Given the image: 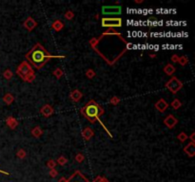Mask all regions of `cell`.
I'll list each match as a JSON object with an SVG mask.
<instances>
[{
  "label": "cell",
  "mask_w": 195,
  "mask_h": 182,
  "mask_svg": "<svg viewBox=\"0 0 195 182\" xmlns=\"http://www.w3.org/2000/svg\"><path fill=\"white\" fill-rule=\"evenodd\" d=\"M188 136H187V134H185V133L182 132V133H180V134H179V135H178L177 139H178V140H180V141L184 142V141H185V140H188Z\"/></svg>",
  "instance_id": "cell-25"
},
{
  "label": "cell",
  "mask_w": 195,
  "mask_h": 182,
  "mask_svg": "<svg viewBox=\"0 0 195 182\" xmlns=\"http://www.w3.org/2000/svg\"><path fill=\"white\" fill-rule=\"evenodd\" d=\"M63 27H64V24L62 23L60 20H56V21L53 22L52 25V28H53L55 31H60L62 28H63Z\"/></svg>",
  "instance_id": "cell-17"
},
{
  "label": "cell",
  "mask_w": 195,
  "mask_h": 182,
  "mask_svg": "<svg viewBox=\"0 0 195 182\" xmlns=\"http://www.w3.org/2000/svg\"><path fill=\"white\" fill-rule=\"evenodd\" d=\"M119 102H120V99L117 98L116 96H114V97H112L110 99V104H113V105H116L117 104H119Z\"/></svg>",
  "instance_id": "cell-32"
},
{
  "label": "cell",
  "mask_w": 195,
  "mask_h": 182,
  "mask_svg": "<svg viewBox=\"0 0 195 182\" xmlns=\"http://www.w3.org/2000/svg\"><path fill=\"white\" fill-rule=\"evenodd\" d=\"M13 96L11 94H7L6 96L4 97V102H6L7 104H11L12 102H13Z\"/></svg>",
  "instance_id": "cell-20"
},
{
  "label": "cell",
  "mask_w": 195,
  "mask_h": 182,
  "mask_svg": "<svg viewBox=\"0 0 195 182\" xmlns=\"http://www.w3.org/2000/svg\"><path fill=\"white\" fill-rule=\"evenodd\" d=\"M94 182H108V180L105 178H102V176H98V178L94 180Z\"/></svg>",
  "instance_id": "cell-34"
},
{
  "label": "cell",
  "mask_w": 195,
  "mask_h": 182,
  "mask_svg": "<svg viewBox=\"0 0 195 182\" xmlns=\"http://www.w3.org/2000/svg\"><path fill=\"white\" fill-rule=\"evenodd\" d=\"M42 134H43V131L39 126H36V127L32 128V130H31V135L34 137H39Z\"/></svg>",
  "instance_id": "cell-18"
},
{
  "label": "cell",
  "mask_w": 195,
  "mask_h": 182,
  "mask_svg": "<svg viewBox=\"0 0 195 182\" xmlns=\"http://www.w3.org/2000/svg\"><path fill=\"white\" fill-rule=\"evenodd\" d=\"M57 174H58V172H57L55 169H52V170L50 171V175L52 178H55L57 175Z\"/></svg>",
  "instance_id": "cell-33"
},
{
  "label": "cell",
  "mask_w": 195,
  "mask_h": 182,
  "mask_svg": "<svg viewBox=\"0 0 195 182\" xmlns=\"http://www.w3.org/2000/svg\"><path fill=\"white\" fill-rule=\"evenodd\" d=\"M74 16V13L71 11H68V12L65 13V18L68 19V20H71V19L73 18Z\"/></svg>",
  "instance_id": "cell-30"
},
{
  "label": "cell",
  "mask_w": 195,
  "mask_h": 182,
  "mask_svg": "<svg viewBox=\"0 0 195 182\" xmlns=\"http://www.w3.org/2000/svg\"><path fill=\"white\" fill-rule=\"evenodd\" d=\"M53 56H50L47 52V50L42 47V46L37 43L34 45V47L29 51L28 54H26V58L30 61L33 66H35L36 68L39 69L41 66L47 63L49 58H52Z\"/></svg>",
  "instance_id": "cell-1"
},
{
  "label": "cell",
  "mask_w": 195,
  "mask_h": 182,
  "mask_svg": "<svg viewBox=\"0 0 195 182\" xmlns=\"http://www.w3.org/2000/svg\"><path fill=\"white\" fill-rule=\"evenodd\" d=\"M175 67H174L171 64H168L166 66L164 67V72L166 74V75H169V76H171L172 74L175 72Z\"/></svg>",
  "instance_id": "cell-15"
},
{
  "label": "cell",
  "mask_w": 195,
  "mask_h": 182,
  "mask_svg": "<svg viewBox=\"0 0 195 182\" xmlns=\"http://www.w3.org/2000/svg\"><path fill=\"white\" fill-rule=\"evenodd\" d=\"M177 63L181 65V66H185V65L188 64V58L185 56H182V57H179V60Z\"/></svg>",
  "instance_id": "cell-24"
},
{
  "label": "cell",
  "mask_w": 195,
  "mask_h": 182,
  "mask_svg": "<svg viewBox=\"0 0 195 182\" xmlns=\"http://www.w3.org/2000/svg\"><path fill=\"white\" fill-rule=\"evenodd\" d=\"M102 26L106 28H115V27L122 26V19L121 18H102Z\"/></svg>",
  "instance_id": "cell-5"
},
{
  "label": "cell",
  "mask_w": 195,
  "mask_h": 182,
  "mask_svg": "<svg viewBox=\"0 0 195 182\" xmlns=\"http://www.w3.org/2000/svg\"><path fill=\"white\" fill-rule=\"evenodd\" d=\"M63 74H64V72H63V70H62L61 68H56L54 71H53V75L55 76V78L57 79H60L63 76Z\"/></svg>",
  "instance_id": "cell-22"
},
{
  "label": "cell",
  "mask_w": 195,
  "mask_h": 182,
  "mask_svg": "<svg viewBox=\"0 0 195 182\" xmlns=\"http://www.w3.org/2000/svg\"><path fill=\"white\" fill-rule=\"evenodd\" d=\"M93 131L91 128L90 127H86L85 129H84L83 131H82V136H83V137L85 139V140H90L91 137H93Z\"/></svg>",
  "instance_id": "cell-14"
},
{
  "label": "cell",
  "mask_w": 195,
  "mask_h": 182,
  "mask_svg": "<svg viewBox=\"0 0 195 182\" xmlns=\"http://www.w3.org/2000/svg\"><path fill=\"white\" fill-rule=\"evenodd\" d=\"M16 73L18 74L22 79H23L24 77H26L28 74L33 73V70H32V68H31V65L29 64L28 62L24 61L23 63H21L20 66L17 67Z\"/></svg>",
  "instance_id": "cell-4"
},
{
  "label": "cell",
  "mask_w": 195,
  "mask_h": 182,
  "mask_svg": "<svg viewBox=\"0 0 195 182\" xmlns=\"http://www.w3.org/2000/svg\"><path fill=\"white\" fill-rule=\"evenodd\" d=\"M57 162H58V164H60V165H65V164L68 162V159H67L65 156H61L59 159H57Z\"/></svg>",
  "instance_id": "cell-28"
},
{
  "label": "cell",
  "mask_w": 195,
  "mask_h": 182,
  "mask_svg": "<svg viewBox=\"0 0 195 182\" xmlns=\"http://www.w3.org/2000/svg\"><path fill=\"white\" fill-rule=\"evenodd\" d=\"M164 123L168 128L172 129V128L178 123V120H177L173 115H169V116L164 120Z\"/></svg>",
  "instance_id": "cell-7"
},
{
  "label": "cell",
  "mask_w": 195,
  "mask_h": 182,
  "mask_svg": "<svg viewBox=\"0 0 195 182\" xmlns=\"http://www.w3.org/2000/svg\"><path fill=\"white\" fill-rule=\"evenodd\" d=\"M40 112L44 117H50L53 114V108L50 106V104H45V105L41 108Z\"/></svg>",
  "instance_id": "cell-12"
},
{
  "label": "cell",
  "mask_w": 195,
  "mask_h": 182,
  "mask_svg": "<svg viewBox=\"0 0 195 182\" xmlns=\"http://www.w3.org/2000/svg\"><path fill=\"white\" fill-rule=\"evenodd\" d=\"M86 76H87L89 79H92L95 76L94 70H93V69H89V70H87V72H86Z\"/></svg>",
  "instance_id": "cell-26"
},
{
  "label": "cell",
  "mask_w": 195,
  "mask_h": 182,
  "mask_svg": "<svg viewBox=\"0 0 195 182\" xmlns=\"http://www.w3.org/2000/svg\"><path fill=\"white\" fill-rule=\"evenodd\" d=\"M7 124L9 125V127L11 129H15V127L18 125V121L14 118H12V117H10L7 120Z\"/></svg>",
  "instance_id": "cell-16"
},
{
  "label": "cell",
  "mask_w": 195,
  "mask_h": 182,
  "mask_svg": "<svg viewBox=\"0 0 195 182\" xmlns=\"http://www.w3.org/2000/svg\"><path fill=\"white\" fill-rule=\"evenodd\" d=\"M55 165H56V162H55L54 160H52V159H50V160L47 162L48 168H50V170H52V169H54Z\"/></svg>",
  "instance_id": "cell-29"
},
{
  "label": "cell",
  "mask_w": 195,
  "mask_h": 182,
  "mask_svg": "<svg viewBox=\"0 0 195 182\" xmlns=\"http://www.w3.org/2000/svg\"><path fill=\"white\" fill-rule=\"evenodd\" d=\"M166 87L168 88L172 94H176L181 88L183 87V83H182L180 80H178L176 77H172L170 80L166 82Z\"/></svg>",
  "instance_id": "cell-3"
},
{
  "label": "cell",
  "mask_w": 195,
  "mask_h": 182,
  "mask_svg": "<svg viewBox=\"0 0 195 182\" xmlns=\"http://www.w3.org/2000/svg\"><path fill=\"white\" fill-rule=\"evenodd\" d=\"M68 182H89V181L79 172H76L73 175H71V178L68 179Z\"/></svg>",
  "instance_id": "cell-9"
},
{
  "label": "cell",
  "mask_w": 195,
  "mask_h": 182,
  "mask_svg": "<svg viewBox=\"0 0 195 182\" xmlns=\"http://www.w3.org/2000/svg\"><path fill=\"white\" fill-rule=\"evenodd\" d=\"M35 79V76H34V73H30L28 74V75L26 76V77H24L23 80L26 81V82H28V83H31L33 80Z\"/></svg>",
  "instance_id": "cell-21"
},
{
  "label": "cell",
  "mask_w": 195,
  "mask_h": 182,
  "mask_svg": "<svg viewBox=\"0 0 195 182\" xmlns=\"http://www.w3.org/2000/svg\"><path fill=\"white\" fill-rule=\"evenodd\" d=\"M184 152H185V154L188 155V156H190V158L194 156H195V144H194V142H190V143H188V144L184 148Z\"/></svg>",
  "instance_id": "cell-10"
},
{
  "label": "cell",
  "mask_w": 195,
  "mask_h": 182,
  "mask_svg": "<svg viewBox=\"0 0 195 182\" xmlns=\"http://www.w3.org/2000/svg\"><path fill=\"white\" fill-rule=\"evenodd\" d=\"M84 159H85V156H83V154H81V153H78V154L75 156V160L77 161V162H79V163L83 162Z\"/></svg>",
  "instance_id": "cell-27"
},
{
  "label": "cell",
  "mask_w": 195,
  "mask_h": 182,
  "mask_svg": "<svg viewBox=\"0 0 195 182\" xmlns=\"http://www.w3.org/2000/svg\"><path fill=\"white\" fill-rule=\"evenodd\" d=\"M155 56H156V55H155V54H150V57H151V58H154Z\"/></svg>",
  "instance_id": "cell-38"
},
{
  "label": "cell",
  "mask_w": 195,
  "mask_h": 182,
  "mask_svg": "<svg viewBox=\"0 0 195 182\" xmlns=\"http://www.w3.org/2000/svg\"><path fill=\"white\" fill-rule=\"evenodd\" d=\"M4 77L6 79H8V80H10V79L12 77V72L10 69H8V70H6L4 72Z\"/></svg>",
  "instance_id": "cell-31"
},
{
  "label": "cell",
  "mask_w": 195,
  "mask_h": 182,
  "mask_svg": "<svg viewBox=\"0 0 195 182\" xmlns=\"http://www.w3.org/2000/svg\"><path fill=\"white\" fill-rule=\"evenodd\" d=\"M170 105H171V107H172V108H173V109L177 110V109H179L181 106H182V102H181L178 99H174L173 101L171 102Z\"/></svg>",
  "instance_id": "cell-19"
},
{
  "label": "cell",
  "mask_w": 195,
  "mask_h": 182,
  "mask_svg": "<svg viewBox=\"0 0 195 182\" xmlns=\"http://www.w3.org/2000/svg\"><path fill=\"white\" fill-rule=\"evenodd\" d=\"M194 136H195V134H194V133H192V134H191V136H190V140H192V141H191V142H195V140H194Z\"/></svg>",
  "instance_id": "cell-36"
},
{
  "label": "cell",
  "mask_w": 195,
  "mask_h": 182,
  "mask_svg": "<svg viewBox=\"0 0 195 182\" xmlns=\"http://www.w3.org/2000/svg\"><path fill=\"white\" fill-rule=\"evenodd\" d=\"M168 107H169V104H168L164 99H160L159 101L155 104V108H156L158 111L162 112V113L166 111V109H168Z\"/></svg>",
  "instance_id": "cell-8"
},
{
  "label": "cell",
  "mask_w": 195,
  "mask_h": 182,
  "mask_svg": "<svg viewBox=\"0 0 195 182\" xmlns=\"http://www.w3.org/2000/svg\"><path fill=\"white\" fill-rule=\"evenodd\" d=\"M24 27H25L29 31H31L33 28L36 27V22L34 21L31 17H28V18L25 20V22H24Z\"/></svg>",
  "instance_id": "cell-11"
},
{
  "label": "cell",
  "mask_w": 195,
  "mask_h": 182,
  "mask_svg": "<svg viewBox=\"0 0 195 182\" xmlns=\"http://www.w3.org/2000/svg\"><path fill=\"white\" fill-rule=\"evenodd\" d=\"M16 156H17V158H19V159H25V158H26V156H27V153L25 152V150L20 149L16 153Z\"/></svg>",
  "instance_id": "cell-23"
},
{
  "label": "cell",
  "mask_w": 195,
  "mask_h": 182,
  "mask_svg": "<svg viewBox=\"0 0 195 182\" xmlns=\"http://www.w3.org/2000/svg\"><path fill=\"white\" fill-rule=\"evenodd\" d=\"M81 112L90 122L94 123L96 121H99V117L104 114V109L94 101H90L81 109Z\"/></svg>",
  "instance_id": "cell-2"
},
{
  "label": "cell",
  "mask_w": 195,
  "mask_h": 182,
  "mask_svg": "<svg viewBox=\"0 0 195 182\" xmlns=\"http://www.w3.org/2000/svg\"><path fill=\"white\" fill-rule=\"evenodd\" d=\"M171 60H172V62H173V63H177V62H178V60H179V57H178V55H173V56L171 57Z\"/></svg>",
  "instance_id": "cell-35"
},
{
  "label": "cell",
  "mask_w": 195,
  "mask_h": 182,
  "mask_svg": "<svg viewBox=\"0 0 195 182\" xmlns=\"http://www.w3.org/2000/svg\"><path fill=\"white\" fill-rule=\"evenodd\" d=\"M69 97H71V99L73 101V102H79L81 100V98L83 97V94L81 93V91H79L78 89H74L72 90L71 92V94H69Z\"/></svg>",
  "instance_id": "cell-13"
},
{
  "label": "cell",
  "mask_w": 195,
  "mask_h": 182,
  "mask_svg": "<svg viewBox=\"0 0 195 182\" xmlns=\"http://www.w3.org/2000/svg\"><path fill=\"white\" fill-rule=\"evenodd\" d=\"M59 182H68V179H66L65 178H62L61 179L59 180Z\"/></svg>",
  "instance_id": "cell-37"
},
{
  "label": "cell",
  "mask_w": 195,
  "mask_h": 182,
  "mask_svg": "<svg viewBox=\"0 0 195 182\" xmlns=\"http://www.w3.org/2000/svg\"><path fill=\"white\" fill-rule=\"evenodd\" d=\"M122 8L120 6H103L102 13L104 15H118L121 14Z\"/></svg>",
  "instance_id": "cell-6"
}]
</instances>
